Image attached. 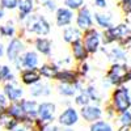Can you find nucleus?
<instances>
[{"instance_id": "29", "label": "nucleus", "mask_w": 131, "mask_h": 131, "mask_svg": "<svg viewBox=\"0 0 131 131\" xmlns=\"http://www.w3.org/2000/svg\"><path fill=\"white\" fill-rule=\"evenodd\" d=\"M91 101H92V100H91V97L88 96V93H86L85 91L80 92L79 94H76V97H75V104H76V105H79V106H81V107L88 106Z\"/></svg>"}, {"instance_id": "20", "label": "nucleus", "mask_w": 131, "mask_h": 131, "mask_svg": "<svg viewBox=\"0 0 131 131\" xmlns=\"http://www.w3.org/2000/svg\"><path fill=\"white\" fill-rule=\"evenodd\" d=\"M0 125H2V127H4L8 131H13L20 125V121L16 119L15 117H12L5 110L3 113H0Z\"/></svg>"}, {"instance_id": "24", "label": "nucleus", "mask_w": 131, "mask_h": 131, "mask_svg": "<svg viewBox=\"0 0 131 131\" xmlns=\"http://www.w3.org/2000/svg\"><path fill=\"white\" fill-rule=\"evenodd\" d=\"M59 67L57 64H52V63H50V64H43V66H41L39 67V72H41V75H42V78H45V79H54L55 80V76H57V73L59 72Z\"/></svg>"}, {"instance_id": "45", "label": "nucleus", "mask_w": 131, "mask_h": 131, "mask_svg": "<svg viewBox=\"0 0 131 131\" xmlns=\"http://www.w3.org/2000/svg\"><path fill=\"white\" fill-rule=\"evenodd\" d=\"M4 16H5V15H4V8H3L2 4H0V20H2Z\"/></svg>"}, {"instance_id": "50", "label": "nucleus", "mask_w": 131, "mask_h": 131, "mask_svg": "<svg viewBox=\"0 0 131 131\" xmlns=\"http://www.w3.org/2000/svg\"><path fill=\"white\" fill-rule=\"evenodd\" d=\"M0 128H2V125H0Z\"/></svg>"}, {"instance_id": "34", "label": "nucleus", "mask_w": 131, "mask_h": 131, "mask_svg": "<svg viewBox=\"0 0 131 131\" xmlns=\"http://www.w3.org/2000/svg\"><path fill=\"white\" fill-rule=\"evenodd\" d=\"M0 4L3 5L4 9L13 10V9L18 8V0H0Z\"/></svg>"}, {"instance_id": "22", "label": "nucleus", "mask_w": 131, "mask_h": 131, "mask_svg": "<svg viewBox=\"0 0 131 131\" xmlns=\"http://www.w3.org/2000/svg\"><path fill=\"white\" fill-rule=\"evenodd\" d=\"M34 46H36L37 51L41 52L42 55H50L51 54V47H52L51 41L45 37H38L34 42Z\"/></svg>"}, {"instance_id": "40", "label": "nucleus", "mask_w": 131, "mask_h": 131, "mask_svg": "<svg viewBox=\"0 0 131 131\" xmlns=\"http://www.w3.org/2000/svg\"><path fill=\"white\" fill-rule=\"evenodd\" d=\"M42 131H59V127L55 126V125H52V123H46Z\"/></svg>"}, {"instance_id": "46", "label": "nucleus", "mask_w": 131, "mask_h": 131, "mask_svg": "<svg viewBox=\"0 0 131 131\" xmlns=\"http://www.w3.org/2000/svg\"><path fill=\"white\" fill-rule=\"evenodd\" d=\"M37 2H38V3H41V4H45V3L47 2V0H37Z\"/></svg>"}, {"instance_id": "39", "label": "nucleus", "mask_w": 131, "mask_h": 131, "mask_svg": "<svg viewBox=\"0 0 131 131\" xmlns=\"http://www.w3.org/2000/svg\"><path fill=\"white\" fill-rule=\"evenodd\" d=\"M105 113L107 114L109 118H113V117H115V113H117V112H115V109L112 106V104H109L107 107H106V110H105Z\"/></svg>"}, {"instance_id": "5", "label": "nucleus", "mask_w": 131, "mask_h": 131, "mask_svg": "<svg viewBox=\"0 0 131 131\" xmlns=\"http://www.w3.org/2000/svg\"><path fill=\"white\" fill-rule=\"evenodd\" d=\"M15 66L17 70H33V68H37L38 66V55L36 51H26L24 55H21L16 62Z\"/></svg>"}, {"instance_id": "25", "label": "nucleus", "mask_w": 131, "mask_h": 131, "mask_svg": "<svg viewBox=\"0 0 131 131\" xmlns=\"http://www.w3.org/2000/svg\"><path fill=\"white\" fill-rule=\"evenodd\" d=\"M29 92L33 97H43V96H49L51 93V88H50V85L45 83H38L36 85L30 86Z\"/></svg>"}, {"instance_id": "47", "label": "nucleus", "mask_w": 131, "mask_h": 131, "mask_svg": "<svg viewBox=\"0 0 131 131\" xmlns=\"http://www.w3.org/2000/svg\"><path fill=\"white\" fill-rule=\"evenodd\" d=\"M0 81H2V66H0Z\"/></svg>"}, {"instance_id": "23", "label": "nucleus", "mask_w": 131, "mask_h": 131, "mask_svg": "<svg viewBox=\"0 0 131 131\" xmlns=\"http://www.w3.org/2000/svg\"><path fill=\"white\" fill-rule=\"evenodd\" d=\"M109 58L113 60V63H126L127 62V52L123 47H113L109 51Z\"/></svg>"}, {"instance_id": "1", "label": "nucleus", "mask_w": 131, "mask_h": 131, "mask_svg": "<svg viewBox=\"0 0 131 131\" xmlns=\"http://www.w3.org/2000/svg\"><path fill=\"white\" fill-rule=\"evenodd\" d=\"M106 80L112 86H122L127 81H131V67L126 63H113L107 70Z\"/></svg>"}, {"instance_id": "17", "label": "nucleus", "mask_w": 131, "mask_h": 131, "mask_svg": "<svg viewBox=\"0 0 131 131\" xmlns=\"http://www.w3.org/2000/svg\"><path fill=\"white\" fill-rule=\"evenodd\" d=\"M119 41H121V31H119L118 25L104 30V33H102V42H104V45H110V43L119 42Z\"/></svg>"}, {"instance_id": "11", "label": "nucleus", "mask_w": 131, "mask_h": 131, "mask_svg": "<svg viewBox=\"0 0 131 131\" xmlns=\"http://www.w3.org/2000/svg\"><path fill=\"white\" fill-rule=\"evenodd\" d=\"M20 79L24 85L33 86L38 83H41L42 75L39 72V68H33V70H23L20 75Z\"/></svg>"}, {"instance_id": "2", "label": "nucleus", "mask_w": 131, "mask_h": 131, "mask_svg": "<svg viewBox=\"0 0 131 131\" xmlns=\"http://www.w3.org/2000/svg\"><path fill=\"white\" fill-rule=\"evenodd\" d=\"M110 104L115 109V112L118 114L130 110V107H131V96H130V91H128L127 86H125V85L117 86V88L112 92Z\"/></svg>"}, {"instance_id": "14", "label": "nucleus", "mask_w": 131, "mask_h": 131, "mask_svg": "<svg viewBox=\"0 0 131 131\" xmlns=\"http://www.w3.org/2000/svg\"><path fill=\"white\" fill-rule=\"evenodd\" d=\"M55 20H57V25L58 26H60V28L66 26L67 28L68 25H71L72 20H73V10L68 9L67 7L58 8L57 15H55Z\"/></svg>"}, {"instance_id": "41", "label": "nucleus", "mask_w": 131, "mask_h": 131, "mask_svg": "<svg viewBox=\"0 0 131 131\" xmlns=\"http://www.w3.org/2000/svg\"><path fill=\"white\" fill-rule=\"evenodd\" d=\"M13 131H31V128L29 127V126H26V125H24V123H20Z\"/></svg>"}, {"instance_id": "26", "label": "nucleus", "mask_w": 131, "mask_h": 131, "mask_svg": "<svg viewBox=\"0 0 131 131\" xmlns=\"http://www.w3.org/2000/svg\"><path fill=\"white\" fill-rule=\"evenodd\" d=\"M94 20H96L97 25L100 26V28H102L104 30L114 26L113 25V21H112L113 18H112V15L110 13H94Z\"/></svg>"}, {"instance_id": "48", "label": "nucleus", "mask_w": 131, "mask_h": 131, "mask_svg": "<svg viewBox=\"0 0 131 131\" xmlns=\"http://www.w3.org/2000/svg\"><path fill=\"white\" fill-rule=\"evenodd\" d=\"M63 131H73L72 128H66V130H63Z\"/></svg>"}, {"instance_id": "6", "label": "nucleus", "mask_w": 131, "mask_h": 131, "mask_svg": "<svg viewBox=\"0 0 131 131\" xmlns=\"http://www.w3.org/2000/svg\"><path fill=\"white\" fill-rule=\"evenodd\" d=\"M24 49H25L24 47V42L21 41L20 38H12L9 41L7 49H5V54H7L8 60L15 63L20 58V55H21V52L24 51Z\"/></svg>"}, {"instance_id": "35", "label": "nucleus", "mask_w": 131, "mask_h": 131, "mask_svg": "<svg viewBox=\"0 0 131 131\" xmlns=\"http://www.w3.org/2000/svg\"><path fill=\"white\" fill-rule=\"evenodd\" d=\"M119 8L125 15H131V0H122L119 2Z\"/></svg>"}, {"instance_id": "21", "label": "nucleus", "mask_w": 131, "mask_h": 131, "mask_svg": "<svg viewBox=\"0 0 131 131\" xmlns=\"http://www.w3.org/2000/svg\"><path fill=\"white\" fill-rule=\"evenodd\" d=\"M21 105L24 107V112L29 118L36 119L38 118V104L36 101H31V100H25V98H21Z\"/></svg>"}, {"instance_id": "8", "label": "nucleus", "mask_w": 131, "mask_h": 131, "mask_svg": "<svg viewBox=\"0 0 131 131\" xmlns=\"http://www.w3.org/2000/svg\"><path fill=\"white\" fill-rule=\"evenodd\" d=\"M93 25V20H92V13L91 10L83 7L80 10H78V16H76V26H78L81 31H85L91 29Z\"/></svg>"}, {"instance_id": "18", "label": "nucleus", "mask_w": 131, "mask_h": 131, "mask_svg": "<svg viewBox=\"0 0 131 131\" xmlns=\"http://www.w3.org/2000/svg\"><path fill=\"white\" fill-rule=\"evenodd\" d=\"M63 39L70 45H72L73 42L83 39V33L78 26H67L63 30Z\"/></svg>"}, {"instance_id": "10", "label": "nucleus", "mask_w": 131, "mask_h": 131, "mask_svg": "<svg viewBox=\"0 0 131 131\" xmlns=\"http://www.w3.org/2000/svg\"><path fill=\"white\" fill-rule=\"evenodd\" d=\"M57 106L52 102H42L38 106V118L45 123H51L54 121V115H55Z\"/></svg>"}, {"instance_id": "32", "label": "nucleus", "mask_w": 131, "mask_h": 131, "mask_svg": "<svg viewBox=\"0 0 131 131\" xmlns=\"http://www.w3.org/2000/svg\"><path fill=\"white\" fill-rule=\"evenodd\" d=\"M118 123L121 126H130L131 125V112H125L118 114Z\"/></svg>"}, {"instance_id": "15", "label": "nucleus", "mask_w": 131, "mask_h": 131, "mask_svg": "<svg viewBox=\"0 0 131 131\" xmlns=\"http://www.w3.org/2000/svg\"><path fill=\"white\" fill-rule=\"evenodd\" d=\"M71 51H72L73 59L76 62H79V63H84L89 57V52H88V50L85 49L84 43H83V39L73 42L71 45Z\"/></svg>"}, {"instance_id": "42", "label": "nucleus", "mask_w": 131, "mask_h": 131, "mask_svg": "<svg viewBox=\"0 0 131 131\" xmlns=\"http://www.w3.org/2000/svg\"><path fill=\"white\" fill-rule=\"evenodd\" d=\"M94 4H96L98 8H106V5H107L106 0H94Z\"/></svg>"}, {"instance_id": "30", "label": "nucleus", "mask_w": 131, "mask_h": 131, "mask_svg": "<svg viewBox=\"0 0 131 131\" xmlns=\"http://www.w3.org/2000/svg\"><path fill=\"white\" fill-rule=\"evenodd\" d=\"M15 33H16V29H15L13 24H12V23H8L7 25H3V26H2L0 36L5 37V38H10V37L15 36Z\"/></svg>"}, {"instance_id": "49", "label": "nucleus", "mask_w": 131, "mask_h": 131, "mask_svg": "<svg viewBox=\"0 0 131 131\" xmlns=\"http://www.w3.org/2000/svg\"><path fill=\"white\" fill-rule=\"evenodd\" d=\"M2 26H3V25H0V30H2Z\"/></svg>"}, {"instance_id": "16", "label": "nucleus", "mask_w": 131, "mask_h": 131, "mask_svg": "<svg viewBox=\"0 0 131 131\" xmlns=\"http://www.w3.org/2000/svg\"><path fill=\"white\" fill-rule=\"evenodd\" d=\"M7 112L12 117H15L16 119H18L20 123H23V122H25V121H28V119H29V117L24 112V107H23V105H21V101L10 102L9 106H8V109H7Z\"/></svg>"}, {"instance_id": "27", "label": "nucleus", "mask_w": 131, "mask_h": 131, "mask_svg": "<svg viewBox=\"0 0 131 131\" xmlns=\"http://www.w3.org/2000/svg\"><path fill=\"white\" fill-rule=\"evenodd\" d=\"M18 10L29 16L34 10V0H18Z\"/></svg>"}, {"instance_id": "7", "label": "nucleus", "mask_w": 131, "mask_h": 131, "mask_svg": "<svg viewBox=\"0 0 131 131\" xmlns=\"http://www.w3.org/2000/svg\"><path fill=\"white\" fill-rule=\"evenodd\" d=\"M58 122L59 125L67 127V128H71L73 125H76L79 122V113L76 110L75 107L70 106L67 109H64V110L60 113V115L58 117Z\"/></svg>"}, {"instance_id": "4", "label": "nucleus", "mask_w": 131, "mask_h": 131, "mask_svg": "<svg viewBox=\"0 0 131 131\" xmlns=\"http://www.w3.org/2000/svg\"><path fill=\"white\" fill-rule=\"evenodd\" d=\"M101 39H102V34H100L94 28H91L83 33V43L89 54H94L98 51Z\"/></svg>"}, {"instance_id": "19", "label": "nucleus", "mask_w": 131, "mask_h": 131, "mask_svg": "<svg viewBox=\"0 0 131 131\" xmlns=\"http://www.w3.org/2000/svg\"><path fill=\"white\" fill-rule=\"evenodd\" d=\"M78 91L83 92L81 83H79V84H64V83H59V85H58V93L62 94V96H64V97H73Z\"/></svg>"}, {"instance_id": "12", "label": "nucleus", "mask_w": 131, "mask_h": 131, "mask_svg": "<svg viewBox=\"0 0 131 131\" xmlns=\"http://www.w3.org/2000/svg\"><path fill=\"white\" fill-rule=\"evenodd\" d=\"M55 80L64 84H79L81 78L76 70H59L55 76Z\"/></svg>"}, {"instance_id": "37", "label": "nucleus", "mask_w": 131, "mask_h": 131, "mask_svg": "<svg viewBox=\"0 0 131 131\" xmlns=\"http://www.w3.org/2000/svg\"><path fill=\"white\" fill-rule=\"evenodd\" d=\"M76 71H78V73L80 75V78H84V76L88 73V71H89V66L86 64L85 62H84V63H80L79 67L76 68Z\"/></svg>"}, {"instance_id": "43", "label": "nucleus", "mask_w": 131, "mask_h": 131, "mask_svg": "<svg viewBox=\"0 0 131 131\" xmlns=\"http://www.w3.org/2000/svg\"><path fill=\"white\" fill-rule=\"evenodd\" d=\"M117 131H131V125L130 126H119Z\"/></svg>"}, {"instance_id": "31", "label": "nucleus", "mask_w": 131, "mask_h": 131, "mask_svg": "<svg viewBox=\"0 0 131 131\" xmlns=\"http://www.w3.org/2000/svg\"><path fill=\"white\" fill-rule=\"evenodd\" d=\"M64 5L71 10H80L84 7V0H64Z\"/></svg>"}, {"instance_id": "36", "label": "nucleus", "mask_w": 131, "mask_h": 131, "mask_svg": "<svg viewBox=\"0 0 131 131\" xmlns=\"http://www.w3.org/2000/svg\"><path fill=\"white\" fill-rule=\"evenodd\" d=\"M9 101H8V98L5 97V94L4 93H0V113H3V112H5L7 109H8V106H9Z\"/></svg>"}, {"instance_id": "28", "label": "nucleus", "mask_w": 131, "mask_h": 131, "mask_svg": "<svg viewBox=\"0 0 131 131\" xmlns=\"http://www.w3.org/2000/svg\"><path fill=\"white\" fill-rule=\"evenodd\" d=\"M89 131H113V126L107 121H97L94 123H91Z\"/></svg>"}, {"instance_id": "9", "label": "nucleus", "mask_w": 131, "mask_h": 131, "mask_svg": "<svg viewBox=\"0 0 131 131\" xmlns=\"http://www.w3.org/2000/svg\"><path fill=\"white\" fill-rule=\"evenodd\" d=\"M80 114L84 118L85 122L88 123H94L97 121H100L102 117V110L97 105H88L80 109Z\"/></svg>"}, {"instance_id": "13", "label": "nucleus", "mask_w": 131, "mask_h": 131, "mask_svg": "<svg viewBox=\"0 0 131 131\" xmlns=\"http://www.w3.org/2000/svg\"><path fill=\"white\" fill-rule=\"evenodd\" d=\"M3 93L5 94L9 102H17L24 96V89L17 86L15 83H5L3 86Z\"/></svg>"}, {"instance_id": "33", "label": "nucleus", "mask_w": 131, "mask_h": 131, "mask_svg": "<svg viewBox=\"0 0 131 131\" xmlns=\"http://www.w3.org/2000/svg\"><path fill=\"white\" fill-rule=\"evenodd\" d=\"M85 92L88 93V96L91 97V100H92V101L100 102V94H98V92H97V89H96V86H93V85H88V86H86V89H85Z\"/></svg>"}, {"instance_id": "38", "label": "nucleus", "mask_w": 131, "mask_h": 131, "mask_svg": "<svg viewBox=\"0 0 131 131\" xmlns=\"http://www.w3.org/2000/svg\"><path fill=\"white\" fill-rule=\"evenodd\" d=\"M43 7H45L47 10H50V12H54V10H58V8H57V4H55V2L54 0H47V2L43 4Z\"/></svg>"}, {"instance_id": "3", "label": "nucleus", "mask_w": 131, "mask_h": 131, "mask_svg": "<svg viewBox=\"0 0 131 131\" xmlns=\"http://www.w3.org/2000/svg\"><path fill=\"white\" fill-rule=\"evenodd\" d=\"M25 29L29 33H33V34H37V36H47L50 33V24L49 21L41 16V15H30L26 18V23H25Z\"/></svg>"}, {"instance_id": "44", "label": "nucleus", "mask_w": 131, "mask_h": 131, "mask_svg": "<svg viewBox=\"0 0 131 131\" xmlns=\"http://www.w3.org/2000/svg\"><path fill=\"white\" fill-rule=\"evenodd\" d=\"M4 54H5V49H4V46H3V43H0V58H2Z\"/></svg>"}]
</instances>
